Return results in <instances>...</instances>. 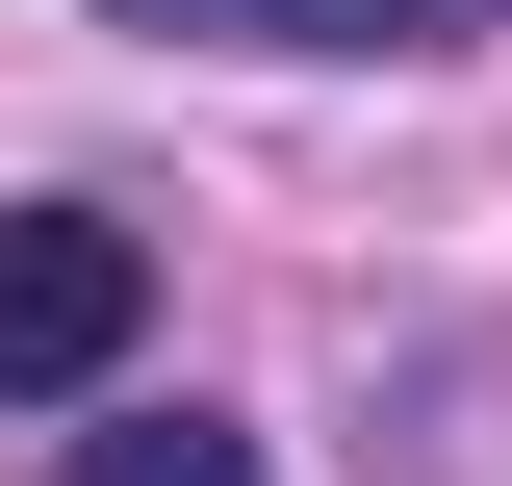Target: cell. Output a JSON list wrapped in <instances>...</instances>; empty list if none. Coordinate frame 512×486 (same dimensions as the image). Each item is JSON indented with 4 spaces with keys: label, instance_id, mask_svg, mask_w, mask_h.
I'll use <instances>...</instances> for the list:
<instances>
[{
    "label": "cell",
    "instance_id": "1",
    "mask_svg": "<svg viewBox=\"0 0 512 486\" xmlns=\"http://www.w3.org/2000/svg\"><path fill=\"white\" fill-rule=\"evenodd\" d=\"M154 333V231L128 205H0V410H103Z\"/></svg>",
    "mask_w": 512,
    "mask_h": 486
},
{
    "label": "cell",
    "instance_id": "2",
    "mask_svg": "<svg viewBox=\"0 0 512 486\" xmlns=\"http://www.w3.org/2000/svg\"><path fill=\"white\" fill-rule=\"evenodd\" d=\"M128 52H487L512 0H103Z\"/></svg>",
    "mask_w": 512,
    "mask_h": 486
},
{
    "label": "cell",
    "instance_id": "3",
    "mask_svg": "<svg viewBox=\"0 0 512 486\" xmlns=\"http://www.w3.org/2000/svg\"><path fill=\"white\" fill-rule=\"evenodd\" d=\"M52 486H282V461H256L231 410H103V435H77Z\"/></svg>",
    "mask_w": 512,
    "mask_h": 486
}]
</instances>
